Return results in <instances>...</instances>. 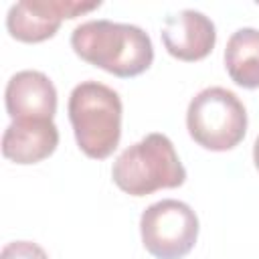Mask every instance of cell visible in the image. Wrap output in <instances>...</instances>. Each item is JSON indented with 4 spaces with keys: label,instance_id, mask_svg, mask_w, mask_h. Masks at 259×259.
<instances>
[{
    "label": "cell",
    "instance_id": "6da1fadb",
    "mask_svg": "<svg viewBox=\"0 0 259 259\" xmlns=\"http://www.w3.org/2000/svg\"><path fill=\"white\" fill-rule=\"evenodd\" d=\"M71 47L85 63L115 77H136L150 69L154 47L140 26L111 20H87L71 32Z\"/></svg>",
    "mask_w": 259,
    "mask_h": 259
},
{
    "label": "cell",
    "instance_id": "7a4b0ae2",
    "mask_svg": "<svg viewBox=\"0 0 259 259\" xmlns=\"http://www.w3.org/2000/svg\"><path fill=\"white\" fill-rule=\"evenodd\" d=\"M67 111L77 146L85 156L103 160L115 152L123 113L117 91L99 81H83L71 91Z\"/></svg>",
    "mask_w": 259,
    "mask_h": 259
},
{
    "label": "cell",
    "instance_id": "3957f363",
    "mask_svg": "<svg viewBox=\"0 0 259 259\" xmlns=\"http://www.w3.org/2000/svg\"><path fill=\"white\" fill-rule=\"evenodd\" d=\"M113 182L132 196H146L162 188H178L186 180V170L164 134H148L125 148L111 168Z\"/></svg>",
    "mask_w": 259,
    "mask_h": 259
},
{
    "label": "cell",
    "instance_id": "277c9868",
    "mask_svg": "<svg viewBox=\"0 0 259 259\" xmlns=\"http://www.w3.org/2000/svg\"><path fill=\"white\" fill-rule=\"evenodd\" d=\"M186 127L204 150L227 152L239 146L247 134V109L233 91L206 87L190 99Z\"/></svg>",
    "mask_w": 259,
    "mask_h": 259
},
{
    "label": "cell",
    "instance_id": "5b68a950",
    "mask_svg": "<svg viewBox=\"0 0 259 259\" xmlns=\"http://www.w3.org/2000/svg\"><path fill=\"white\" fill-rule=\"evenodd\" d=\"M140 233L152 257L182 259L198 239V217L186 202L164 198L142 212Z\"/></svg>",
    "mask_w": 259,
    "mask_h": 259
},
{
    "label": "cell",
    "instance_id": "8992f818",
    "mask_svg": "<svg viewBox=\"0 0 259 259\" xmlns=\"http://www.w3.org/2000/svg\"><path fill=\"white\" fill-rule=\"evenodd\" d=\"M101 2L75 0H20L10 6L6 28L20 42H42L57 34L65 18H77L99 8Z\"/></svg>",
    "mask_w": 259,
    "mask_h": 259
},
{
    "label": "cell",
    "instance_id": "52a82bcc",
    "mask_svg": "<svg viewBox=\"0 0 259 259\" xmlns=\"http://www.w3.org/2000/svg\"><path fill=\"white\" fill-rule=\"evenodd\" d=\"M160 34L166 51L178 61H200L210 55L217 42L212 20L190 8L168 16Z\"/></svg>",
    "mask_w": 259,
    "mask_h": 259
},
{
    "label": "cell",
    "instance_id": "ba28073f",
    "mask_svg": "<svg viewBox=\"0 0 259 259\" xmlns=\"http://www.w3.org/2000/svg\"><path fill=\"white\" fill-rule=\"evenodd\" d=\"M6 111L16 119H45L53 121L57 113V89L53 81L40 71H18L10 77L4 91Z\"/></svg>",
    "mask_w": 259,
    "mask_h": 259
},
{
    "label": "cell",
    "instance_id": "9c48e42d",
    "mask_svg": "<svg viewBox=\"0 0 259 259\" xmlns=\"http://www.w3.org/2000/svg\"><path fill=\"white\" fill-rule=\"evenodd\" d=\"M57 146L59 130L45 119H16L2 136V154L16 164H36L49 158Z\"/></svg>",
    "mask_w": 259,
    "mask_h": 259
},
{
    "label": "cell",
    "instance_id": "30bf717a",
    "mask_svg": "<svg viewBox=\"0 0 259 259\" xmlns=\"http://www.w3.org/2000/svg\"><path fill=\"white\" fill-rule=\"evenodd\" d=\"M225 67L229 77L245 89L259 87V30L239 28L231 34L225 49Z\"/></svg>",
    "mask_w": 259,
    "mask_h": 259
},
{
    "label": "cell",
    "instance_id": "8fae6325",
    "mask_svg": "<svg viewBox=\"0 0 259 259\" xmlns=\"http://www.w3.org/2000/svg\"><path fill=\"white\" fill-rule=\"evenodd\" d=\"M0 259H49V255L32 241H12L2 249Z\"/></svg>",
    "mask_w": 259,
    "mask_h": 259
},
{
    "label": "cell",
    "instance_id": "7c38bea8",
    "mask_svg": "<svg viewBox=\"0 0 259 259\" xmlns=\"http://www.w3.org/2000/svg\"><path fill=\"white\" fill-rule=\"evenodd\" d=\"M253 162H255V168L259 170V136H257L255 146H253Z\"/></svg>",
    "mask_w": 259,
    "mask_h": 259
}]
</instances>
